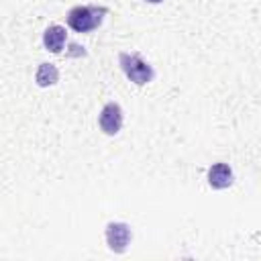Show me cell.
Returning a JSON list of instances; mask_svg holds the SVG:
<instances>
[{
    "label": "cell",
    "mask_w": 261,
    "mask_h": 261,
    "mask_svg": "<svg viewBox=\"0 0 261 261\" xmlns=\"http://www.w3.org/2000/svg\"><path fill=\"white\" fill-rule=\"evenodd\" d=\"M65 29L63 27H59V24H51V27H47V31H45V35H43V45H45V49L47 51H51V53H59L61 49H63V45H65Z\"/></svg>",
    "instance_id": "obj_6"
},
{
    "label": "cell",
    "mask_w": 261,
    "mask_h": 261,
    "mask_svg": "<svg viewBox=\"0 0 261 261\" xmlns=\"http://www.w3.org/2000/svg\"><path fill=\"white\" fill-rule=\"evenodd\" d=\"M147 2H151V4H159V2H163V0H147Z\"/></svg>",
    "instance_id": "obj_8"
},
{
    "label": "cell",
    "mask_w": 261,
    "mask_h": 261,
    "mask_svg": "<svg viewBox=\"0 0 261 261\" xmlns=\"http://www.w3.org/2000/svg\"><path fill=\"white\" fill-rule=\"evenodd\" d=\"M208 184L214 190H224L232 186V169L226 163H214L208 169Z\"/></svg>",
    "instance_id": "obj_5"
},
{
    "label": "cell",
    "mask_w": 261,
    "mask_h": 261,
    "mask_svg": "<svg viewBox=\"0 0 261 261\" xmlns=\"http://www.w3.org/2000/svg\"><path fill=\"white\" fill-rule=\"evenodd\" d=\"M130 226L124 222H108L106 224V243L108 249L114 253H124L128 243H130Z\"/></svg>",
    "instance_id": "obj_3"
},
{
    "label": "cell",
    "mask_w": 261,
    "mask_h": 261,
    "mask_svg": "<svg viewBox=\"0 0 261 261\" xmlns=\"http://www.w3.org/2000/svg\"><path fill=\"white\" fill-rule=\"evenodd\" d=\"M100 128L106 133V135H116L122 126V108L116 104V102H108L102 112H100Z\"/></svg>",
    "instance_id": "obj_4"
},
{
    "label": "cell",
    "mask_w": 261,
    "mask_h": 261,
    "mask_svg": "<svg viewBox=\"0 0 261 261\" xmlns=\"http://www.w3.org/2000/svg\"><path fill=\"white\" fill-rule=\"evenodd\" d=\"M57 80H59V71H57V67H55L53 63H41V65H39L37 75H35L37 86L47 88V86H53Z\"/></svg>",
    "instance_id": "obj_7"
},
{
    "label": "cell",
    "mask_w": 261,
    "mask_h": 261,
    "mask_svg": "<svg viewBox=\"0 0 261 261\" xmlns=\"http://www.w3.org/2000/svg\"><path fill=\"white\" fill-rule=\"evenodd\" d=\"M118 61H120V67H122L124 75L133 84H137V86L149 84L153 80V75H155L153 73V67L147 61H143L137 53H120L118 55Z\"/></svg>",
    "instance_id": "obj_1"
},
{
    "label": "cell",
    "mask_w": 261,
    "mask_h": 261,
    "mask_svg": "<svg viewBox=\"0 0 261 261\" xmlns=\"http://www.w3.org/2000/svg\"><path fill=\"white\" fill-rule=\"evenodd\" d=\"M106 8H96V6H75L67 12V24L75 33H88L96 29L102 22V14Z\"/></svg>",
    "instance_id": "obj_2"
}]
</instances>
